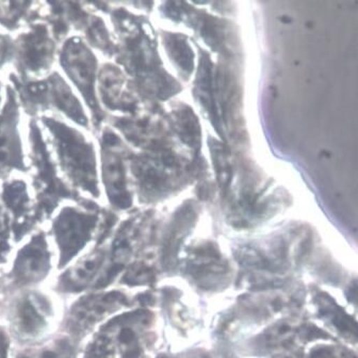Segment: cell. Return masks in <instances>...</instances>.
<instances>
[{
  "label": "cell",
  "mask_w": 358,
  "mask_h": 358,
  "mask_svg": "<svg viewBox=\"0 0 358 358\" xmlns=\"http://www.w3.org/2000/svg\"><path fill=\"white\" fill-rule=\"evenodd\" d=\"M40 122L64 179L75 190L99 199L101 192L94 141L80 128L56 115H42Z\"/></svg>",
  "instance_id": "obj_1"
},
{
  "label": "cell",
  "mask_w": 358,
  "mask_h": 358,
  "mask_svg": "<svg viewBox=\"0 0 358 358\" xmlns=\"http://www.w3.org/2000/svg\"><path fill=\"white\" fill-rule=\"evenodd\" d=\"M14 90L20 107L26 112L36 115L38 112H59L75 126L91 131V121L83 103L77 96L72 85L54 71L45 77L30 78L14 83Z\"/></svg>",
  "instance_id": "obj_2"
},
{
  "label": "cell",
  "mask_w": 358,
  "mask_h": 358,
  "mask_svg": "<svg viewBox=\"0 0 358 358\" xmlns=\"http://www.w3.org/2000/svg\"><path fill=\"white\" fill-rule=\"evenodd\" d=\"M59 65L64 78L79 93L89 109L93 126H99L103 120V109L97 99L96 83L99 59L80 36H71L61 44L58 55Z\"/></svg>",
  "instance_id": "obj_3"
},
{
  "label": "cell",
  "mask_w": 358,
  "mask_h": 358,
  "mask_svg": "<svg viewBox=\"0 0 358 358\" xmlns=\"http://www.w3.org/2000/svg\"><path fill=\"white\" fill-rule=\"evenodd\" d=\"M5 93V103L0 110V179L29 171L20 131L22 107L13 85H6Z\"/></svg>",
  "instance_id": "obj_4"
},
{
  "label": "cell",
  "mask_w": 358,
  "mask_h": 358,
  "mask_svg": "<svg viewBox=\"0 0 358 358\" xmlns=\"http://www.w3.org/2000/svg\"><path fill=\"white\" fill-rule=\"evenodd\" d=\"M14 44L15 55L13 63L22 76L38 78L41 75L50 72L58 52L48 25L38 22L29 26L28 29L14 38Z\"/></svg>",
  "instance_id": "obj_5"
},
{
  "label": "cell",
  "mask_w": 358,
  "mask_h": 358,
  "mask_svg": "<svg viewBox=\"0 0 358 358\" xmlns=\"http://www.w3.org/2000/svg\"><path fill=\"white\" fill-rule=\"evenodd\" d=\"M99 215L74 205H65L52 223V233L64 260L74 257L87 243L96 227Z\"/></svg>",
  "instance_id": "obj_6"
},
{
  "label": "cell",
  "mask_w": 358,
  "mask_h": 358,
  "mask_svg": "<svg viewBox=\"0 0 358 358\" xmlns=\"http://www.w3.org/2000/svg\"><path fill=\"white\" fill-rule=\"evenodd\" d=\"M119 139L113 132L105 129L101 136V176L106 196L111 206L127 208L131 197L127 189L123 158L117 150Z\"/></svg>",
  "instance_id": "obj_7"
},
{
  "label": "cell",
  "mask_w": 358,
  "mask_h": 358,
  "mask_svg": "<svg viewBox=\"0 0 358 358\" xmlns=\"http://www.w3.org/2000/svg\"><path fill=\"white\" fill-rule=\"evenodd\" d=\"M50 253L44 235H36L20 250L16 259V274L24 282L40 280L48 272Z\"/></svg>",
  "instance_id": "obj_8"
},
{
  "label": "cell",
  "mask_w": 358,
  "mask_h": 358,
  "mask_svg": "<svg viewBox=\"0 0 358 358\" xmlns=\"http://www.w3.org/2000/svg\"><path fill=\"white\" fill-rule=\"evenodd\" d=\"M48 303L44 299L28 296L18 302L14 311V325L20 335L34 338L44 331L48 318Z\"/></svg>",
  "instance_id": "obj_9"
},
{
  "label": "cell",
  "mask_w": 358,
  "mask_h": 358,
  "mask_svg": "<svg viewBox=\"0 0 358 358\" xmlns=\"http://www.w3.org/2000/svg\"><path fill=\"white\" fill-rule=\"evenodd\" d=\"M103 262V255L99 253L90 254L76 266L71 268L64 282L69 288L80 289L87 286L99 272Z\"/></svg>",
  "instance_id": "obj_10"
},
{
  "label": "cell",
  "mask_w": 358,
  "mask_h": 358,
  "mask_svg": "<svg viewBox=\"0 0 358 358\" xmlns=\"http://www.w3.org/2000/svg\"><path fill=\"white\" fill-rule=\"evenodd\" d=\"M31 3H0V25L7 29L12 30L17 28L18 22L24 14L27 12V8Z\"/></svg>",
  "instance_id": "obj_11"
},
{
  "label": "cell",
  "mask_w": 358,
  "mask_h": 358,
  "mask_svg": "<svg viewBox=\"0 0 358 358\" xmlns=\"http://www.w3.org/2000/svg\"><path fill=\"white\" fill-rule=\"evenodd\" d=\"M15 55V44L14 38L7 32L0 30V70L13 63Z\"/></svg>",
  "instance_id": "obj_12"
},
{
  "label": "cell",
  "mask_w": 358,
  "mask_h": 358,
  "mask_svg": "<svg viewBox=\"0 0 358 358\" xmlns=\"http://www.w3.org/2000/svg\"><path fill=\"white\" fill-rule=\"evenodd\" d=\"M117 339L123 347L130 348L131 354L136 353L134 349H132V347L136 345V341H137L138 339V334L137 331H134L131 325L122 324L121 327H120L119 331H117Z\"/></svg>",
  "instance_id": "obj_13"
},
{
  "label": "cell",
  "mask_w": 358,
  "mask_h": 358,
  "mask_svg": "<svg viewBox=\"0 0 358 358\" xmlns=\"http://www.w3.org/2000/svg\"><path fill=\"white\" fill-rule=\"evenodd\" d=\"M66 349H69V348L62 347L61 345L48 348V349L43 350L36 358H62L65 356L64 350Z\"/></svg>",
  "instance_id": "obj_14"
},
{
  "label": "cell",
  "mask_w": 358,
  "mask_h": 358,
  "mask_svg": "<svg viewBox=\"0 0 358 358\" xmlns=\"http://www.w3.org/2000/svg\"><path fill=\"white\" fill-rule=\"evenodd\" d=\"M162 358H208L206 355L201 353H187L177 356H164Z\"/></svg>",
  "instance_id": "obj_15"
},
{
  "label": "cell",
  "mask_w": 358,
  "mask_h": 358,
  "mask_svg": "<svg viewBox=\"0 0 358 358\" xmlns=\"http://www.w3.org/2000/svg\"><path fill=\"white\" fill-rule=\"evenodd\" d=\"M3 103H5V101H3V83L0 81V110L3 108Z\"/></svg>",
  "instance_id": "obj_16"
},
{
  "label": "cell",
  "mask_w": 358,
  "mask_h": 358,
  "mask_svg": "<svg viewBox=\"0 0 358 358\" xmlns=\"http://www.w3.org/2000/svg\"><path fill=\"white\" fill-rule=\"evenodd\" d=\"M0 358H3V354H1V349H0Z\"/></svg>",
  "instance_id": "obj_17"
}]
</instances>
